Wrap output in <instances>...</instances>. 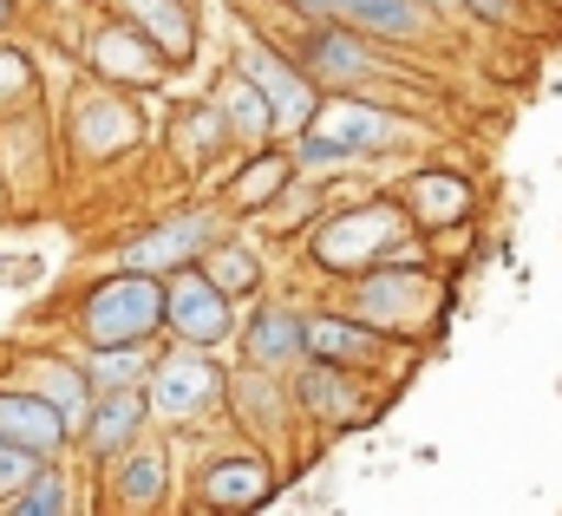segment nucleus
Listing matches in <instances>:
<instances>
[{"label": "nucleus", "mask_w": 562, "mask_h": 516, "mask_svg": "<svg viewBox=\"0 0 562 516\" xmlns=\"http://www.w3.org/2000/svg\"><path fill=\"white\" fill-rule=\"evenodd\" d=\"M164 327V274L119 268L86 288L79 301V340L86 347H119V340H157Z\"/></svg>", "instance_id": "f257e3e1"}, {"label": "nucleus", "mask_w": 562, "mask_h": 516, "mask_svg": "<svg viewBox=\"0 0 562 516\" xmlns=\"http://www.w3.org/2000/svg\"><path fill=\"white\" fill-rule=\"evenodd\" d=\"M406 236H413V210H406V203L373 197V203H360V210H347V216L321 223V229L307 236V249H314L321 268H334V274H367L373 261L400 256V249H406Z\"/></svg>", "instance_id": "f03ea898"}, {"label": "nucleus", "mask_w": 562, "mask_h": 516, "mask_svg": "<svg viewBox=\"0 0 562 516\" xmlns=\"http://www.w3.org/2000/svg\"><path fill=\"white\" fill-rule=\"evenodd\" d=\"M150 412L157 418H177V425H190V418H203V412H216L223 399H229V380H223V367L210 360V347H177V354H157L150 360Z\"/></svg>", "instance_id": "7ed1b4c3"}, {"label": "nucleus", "mask_w": 562, "mask_h": 516, "mask_svg": "<svg viewBox=\"0 0 562 516\" xmlns=\"http://www.w3.org/2000/svg\"><path fill=\"white\" fill-rule=\"evenodd\" d=\"M164 327L177 334V340H190V347H223L229 334H236V307H229V294L190 261V268H177L170 281H164Z\"/></svg>", "instance_id": "20e7f679"}, {"label": "nucleus", "mask_w": 562, "mask_h": 516, "mask_svg": "<svg viewBox=\"0 0 562 516\" xmlns=\"http://www.w3.org/2000/svg\"><path fill=\"white\" fill-rule=\"evenodd\" d=\"M425 307H431V274H413V268H380L373 261L353 288V314L373 321L380 334H413Z\"/></svg>", "instance_id": "39448f33"}, {"label": "nucleus", "mask_w": 562, "mask_h": 516, "mask_svg": "<svg viewBox=\"0 0 562 516\" xmlns=\"http://www.w3.org/2000/svg\"><path fill=\"white\" fill-rule=\"evenodd\" d=\"M236 66L269 92V105H276V119H281V131H301V125H314V79L301 72V59H281L269 40H249L243 33V46H236Z\"/></svg>", "instance_id": "423d86ee"}, {"label": "nucleus", "mask_w": 562, "mask_h": 516, "mask_svg": "<svg viewBox=\"0 0 562 516\" xmlns=\"http://www.w3.org/2000/svg\"><path fill=\"white\" fill-rule=\"evenodd\" d=\"M150 425V392L144 386H119V392H92L86 418H79V445L92 464H112L119 451H132Z\"/></svg>", "instance_id": "0eeeda50"}, {"label": "nucleus", "mask_w": 562, "mask_h": 516, "mask_svg": "<svg viewBox=\"0 0 562 516\" xmlns=\"http://www.w3.org/2000/svg\"><path fill=\"white\" fill-rule=\"evenodd\" d=\"M301 72L307 79H321V86H367L373 72H380V59H373V46H367V33L353 26V20H321L307 40H301Z\"/></svg>", "instance_id": "6e6552de"}, {"label": "nucleus", "mask_w": 562, "mask_h": 516, "mask_svg": "<svg viewBox=\"0 0 562 516\" xmlns=\"http://www.w3.org/2000/svg\"><path fill=\"white\" fill-rule=\"evenodd\" d=\"M294 412H307L314 425H360L367 412H373V399L367 386L353 380V367H340V360H301V373H294Z\"/></svg>", "instance_id": "1a4fd4ad"}, {"label": "nucleus", "mask_w": 562, "mask_h": 516, "mask_svg": "<svg viewBox=\"0 0 562 516\" xmlns=\"http://www.w3.org/2000/svg\"><path fill=\"white\" fill-rule=\"evenodd\" d=\"M276 497V464L262 451H223L196 471V504L203 511H256Z\"/></svg>", "instance_id": "9d476101"}, {"label": "nucleus", "mask_w": 562, "mask_h": 516, "mask_svg": "<svg viewBox=\"0 0 562 516\" xmlns=\"http://www.w3.org/2000/svg\"><path fill=\"white\" fill-rule=\"evenodd\" d=\"M86 66L99 72V79H112V86H157L164 79V53L144 40L138 26L119 13V20H105L99 33H92V46H86Z\"/></svg>", "instance_id": "9b49d317"}, {"label": "nucleus", "mask_w": 562, "mask_h": 516, "mask_svg": "<svg viewBox=\"0 0 562 516\" xmlns=\"http://www.w3.org/2000/svg\"><path fill=\"white\" fill-rule=\"evenodd\" d=\"M72 418L46 399V392L20 386V392H0V438L7 445H26V451H40V458H59L66 445H72Z\"/></svg>", "instance_id": "f8f14e48"}, {"label": "nucleus", "mask_w": 562, "mask_h": 516, "mask_svg": "<svg viewBox=\"0 0 562 516\" xmlns=\"http://www.w3.org/2000/svg\"><path fill=\"white\" fill-rule=\"evenodd\" d=\"M314 131L340 137L353 157H373V150H393V144L406 137V119H393V112H380V105L340 92V99H321V105H314Z\"/></svg>", "instance_id": "ddd939ff"}, {"label": "nucleus", "mask_w": 562, "mask_h": 516, "mask_svg": "<svg viewBox=\"0 0 562 516\" xmlns=\"http://www.w3.org/2000/svg\"><path fill=\"white\" fill-rule=\"evenodd\" d=\"M216 243V223L210 216H170V223H157L150 236L138 243H125V268H150V274H177V268H190V261H203V249Z\"/></svg>", "instance_id": "4468645a"}, {"label": "nucleus", "mask_w": 562, "mask_h": 516, "mask_svg": "<svg viewBox=\"0 0 562 516\" xmlns=\"http://www.w3.org/2000/svg\"><path fill=\"white\" fill-rule=\"evenodd\" d=\"M243 347H249V367H294V360H307V314L262 301L243 321Z\"/></svg>", "instance_id": "2eb2a0df"}, {"label": "nucleus", "mask_w": 562, "mask_h": 516, "mask_svg": "<svg viewBox=\"0 0 562 516\" xmlns=\"http://www.w3.org/2000/svg\"><path fill=\"white\" fill-rule=\"evenodd\" d=\"M119 13L138 26L170 66L196 59V13H190V0H119Z\"/></svg>", "instance_id": "dca6fc26"}, {"label": "nucleus", "mask_w": 562, "mask_h": 516, "mask_svg": "<svg viewBox=\"0 0 562 516\" xmlns=\"http://www.w3.org/2000/svg\"><path fill=\"white\" fill-rule=\"evenodd\" d=\"M386 347V334L373 321H360L353 307L347 314H307V354L314 360H340V367H373Z\"/></svg>", "instance_id": "f3484780"}, {"label": "nucleus", "mask_w": 562, "mask_h": 516, "mask_svg": "<svg viewBox=\"0 0 562 516\" xmlns=\"http://www.w3.org/2000/svg\"><path fill=\"white\" fill-rule=\"evenodd\" d=\"M164 491H170V458H164V445L138 438L132 451L112 458V504H119V511H157Z\"/></svg>", "instance_id": "a211bd4d"}, {"label": "nucleus", "mask_w": 562, "mask_h": 516, "mask_svg": "<svg viewBox=\"0 0 562 516\" xmlns=\"http://www.w3.org/2000/svg\"><path fill=\"white\" fill-rule=\"evenodd\" d=\"M72 137H79V150L86 157H112V150H132L144 131H138V119L99 86V92H86L79 99V112H72Z\"/></svg>", "instance_id": "6ab92c4d"}, {"label": "nucleus", "mask_w": 562, "mask_h": 516, "mask_svg": "<svg viewBox=\"0 0 562 516\" xmlns=\"http://www.w3.org/2000/svg\"><path fill=\"white\" fill-rule=\"evenodd\" d=\"M216 112L229 119V131H236L243 144H256V150H262V144H269V137L281 131L276 105H269V92H262V86H256V79H249L243 66H236V72H229V79L216 86Z\"/></svg>", "instance_id": "aec40b11"}, {"label": "nucleus", "mask_w": 562, "mask_h": 516, "mask_svg": "<svg viewBox=\"0 0 562 516\" xmlns=\"http://www.w3.org/2000/svg\"><path fill=\"white\" fill-rule=\"evenodd\" d=\"M406 210H413V229H451L471 210V183L451 170H419L406 183Z\"/></svg>", "instance_id": "412c9836"}, {"label": "nucleus", "mask_w": 562, "mask_h": 516, "mask_svg": "<svg viewBox=\"0 0 562 516\" xmlns=\"http://www.w3.org/2000/svg\"><path fill=\"white\" fill-rule=\"evenodd\" d=\"M26 386L46 392L72 425H79L86 405H92V380H86V367H79V360H59V354H33V360H26Z\"/></svg>", "instance_id": "4be33fe9"}, {"label": "nucleus", "mask_w": 562, "mask_h": 516, "mask_svg": "<svg viewBox=\"0 0 562 516\" xmlns=\"http://www.w3.org/2000/svg\"><path fill=\"white\" fill-rule=\"evenodd\" d=\"M150 360H157V347L150 340H119V347H86V380L92 392H119V386H144L150 380Z\"/></svg>", "instance_id": "5701e85b"}, {"label": "nucleus", "mask_w": 562, "mask_h": 516, "mask_svg": "<svg viewBox=\"0 0 562 516\" xmlns=\"http://www.w3.org/2000/svg\"><path fill=\"white\" fill-rule=\"evenodd\" d=\"M196 268H203V274H210V281H216V288L229 294V301H236V294H256V288H262V256H256V243H249V236L210 243Z\"/></svg>", "instance_id": "b1692460"}, {"label": "nucleus", "mask_w": 562, "mask_h": 516, "mask_svg": "<svg viewBox=\"0 0 562 516\" xmlns=\"http://www.w3.org/2000/svg\"><path fill=\"white\" fill-rule=\"evenodd\" d=\"M367 40H419L425 33V0H347V13Z\"/></svg>", "instance_id": "393cba45"}, {"label": "nucleus", "mask_w": 562, "mask_h": 516, "mask_svg": "<svg viewBox=\"0 0 562 516\" xmlns=\"http://www.w3.org/2000/svg\"><path fill=\"white\" fill-rule=\"evenodd\" d=\"M66 511H72V478H66L53 458H46L20 491L0 504V516H66Z\"/></svg>", "instance_id": "a878e982"}, {"label": "nucleus", "mask_w": 562, "mask_h": 516, "mask_svg": "<svg viewBox=\"0 0 562 516\" xmlns=\"http://www.w3.org/2000/svg\"><path fill=\"white\" fill-rule=\"evenodd\" d=\"M229 399L243 405V425H262V438H281V412L294 405V386H276L269 367H256L249 380H236Z\"/></svg>", "instance_id": "bb28decb"}, {"label": "nucleus", "mask_w": 562, "mask_h": 516, "mask_svg": "<svg viewBox=\"0 0 562 516\" xmlns=\"http://www.w3.org/2000/svg\"><path fill=\"white\" fill-rule=\"evenodd\" d=\"M229 137H236V131H229V119L216 112V99H210V105H196V112H183L177 131H170V144L183 150V164H210Z\"/></svg>", "instance_id": "cd10ccee"}, {"label": "nucleus", "mask_w": 562, "mask_h": 516, "mask_svg": "<svg viewBox=\"0 0 562 516\" xmlns=\"http://www.w3.org/2000/svg\"><path fill=\"white\" fill-rule=\"evenodd\" d=\"M288 183H294V157L262 150V157L243 170V183H236V210H269L276 197H288Z\"/></svg>", "instance_id": "c85d7f7f"}, {"label": "nucleus", "mask_w": 562, "mask_h": 516, "mask_svg": "<svg viewBox=\"0 0 562 516\" xmlns=\"http://www.w3.org/2000/svg\"><path fill=\"white\" fill-rule=\"evenodd\" d=\"M40 464H46L40 451H26V445H7V438H0V504H7V497L40 471Z\"/></svg>", "instance_id": "c756f323"}, {"label": "nucleus", "mask_w": 562, "mask_h": 516, "mask_svg": "<svg viewBox=\"0 0 562 516\" xmlns=\"http://www.w3.org/2000/svg\"><path fill=\"white\" fill-rule=\"evenodd\" d=\"M26 92H33V66H26V53L0 46V105H13V99H26Z\"/></svg>", "instance_id": "7c9ffc66"}, {"label": "nucleus", "mask_w": 562, "mask_h": 516, "mask_svg": "<svg viewBox=\"0 0 562 516\" xmlns=\"http://www.w3.org/2000/svg\"><path fill=\"white\" fill-rule=\"evenodd\" d=\"M458 7H464L471 20H484V26H517V13H524L517 0H458Z\"/></svg>", "instance_id": "2f4dec72"}, {"label": "nucleus", "mask_w": 562, "mask_h": 516, "mask_svg": "<svg viewBox=\"0 0 562 516\" xmlns=\"http://www.w3.org/2000/svg\"><path fill=\"white\" fill-rule=\"evenodd\" d=\"M288 7H307V13H347V0H288Z\"/></svg>", "instance_id": "473e14b6"}, {"label": "nucleus", "mask_w": 562, "mask_h": 516, "mask_svg": "<svg viewBox=\"0 0 562 516\" xmlns=\"http://www.w3.org/2000/svg\"><path fill=\"white\" fill-rule=\"evenodd\" d=\"M7 20H13V0H0V26H7Z\"/></svg>", "instance_id": "72a5a7b5"}, {"label": "nucleus", "mask_w": 562, "mask_h": 516, "mask_svg": "<svg viewBox=\"0 0 562 516\" xmlns=\"http://www.w3.org/2000/svg\"><path fill=\"white\" fill-rule=\"evenodd\" d=\"M425 7H451V0H425Z\"/></svg>", "instance_id": "f704fd0d"}]
</instances>
